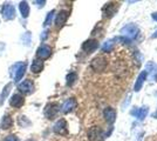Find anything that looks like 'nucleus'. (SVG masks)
<instances>
[{
  "mask_svg": "<svg viewBox=\"0 0 157 141\" xmlns=\"http://www.w3.org/2000/svg\"><path fill=\"white\" fill-rule=\"evenodd\" d=\"M26 69H27L26 62H17V64L12 65L11 68H10V75H11V78L15 82H19L22 79V76L25 75V73H26Z\"/></svg>",
  "mask_w": 157,
  "mask_h": 141,
  "instance_id": "obj_1",
  "label": "nucleus"
},
{
  "mask_svg": "<svg viewBox=\"0 0 157 141\" xmlns=\"http://www.w3.org/2000/svg\"><path fill=\"white\" fill-rule=\"evenodd\" d=\"M1 14L5 20H13L15 18V10L12 2H5L1 8Z\"/></svg>",
  "mask_w": 157,
  "mask_h": 141,
  "instance_id": "obj_2",
  "label": "nucleus"
},
{
  "mask_svg": "<svg viewBox=\"0 0 157 141\" xmlns=\"http://www.w3.org/2000/svg\"><path fill=\"white\" fill-rule=\"evenodd\" d=\"M18 89L21 94H25V95H28V94H32L34 92V82L32 80H25L22 82H20L18 85Z\"/></svg>",
  "mask_w": 157,
  "mask_h": 141,
  "instance_id": "obj_3",
  "label": "nucleus"
},
{
  "mask_svg": "<svg viewBox=\"0 0 157 141\" xmlns=\"http://www.w3.org/2000/svg\"><path fill=\"white\" fill-rule=\"evenodd\" d=\"M51 54H52V48L48 45H41L36 51V57L39 58V60H45L51 57Z\"/></svg>",
  "mask_w": 157,
  "mask_h": 141,
  "instance_id": "obj_4",
  "label": "nucleus"
},
{
  "mask_svg": "<svg viewBox=\"0 0 157 141\" xmlns=\"http://www.w3.org/2000/svg\"><path fill=\"white\" fill-rule=\"evenodd\" d=\"M24 104H25V99H24V96L19 93L13 94V95L11 96V99H10V105L14 108H20Z\"/></svg>",
  "mask_w": 157,
  "mask_h": 141,
  "instance_id": "obj_5",
  "label": "nucleus"
},
{
  "mask_svg": "<svg viewBox=\"0 0 157 141\" xmlns=\"http://www.w3.org/2000/svg\"><path fill=\"white\" fill-rule=\"evenodd\" d=\"M59 112V106L56 104H48L45 108V115L48 119H54Z\"/></svg>",
  "mask_w": 157,
  "mask_h": 141,
  "instance_id": "obj_6",
  "label": "nucleus"
},
{
  "mask_svg": "<svg viewBox=\"0 0 157 141\" xmlns=\"http://www.w3.org/2000/svg\"><path fill=\"white\" fill-rule=\"evenodd\" d=\"M88 138L90 141H101L102 140V131L98 127H92L88 132Z\"/></svg>",
  "mask_w": 157,
  "mask_h": 141,
  "instance_id": "obj_7",
  "label": "nucleus"
},
{
  "mask_svg": "<svg viewBox=\"0 0 157 141\" xmlns=\"http://www.w3.org/2000/svg\"><path fill=\"white\" fill-rule=\"evenodd\" d=\"M54 132L61 135H65L67 133V123H66V121L63 119L59 120L54 125Z\"/></svg>",
  "mask_w": 157,
  "mask_h": 141,
  "instance_id": "obj_8",
  "label": "nucleus"
},
{
  "mask_svg": "<svg viewBox=\"0 0 157 141\" xmlns=\"http://www.w3.org/2000/svg\"><path fill=\"white\" fill-rule=\"evenodd\" d=\"M12 125H13V120H12L11 115H4L1 121H0V128L1 129H8V128L12 127Z\"/></svg>",
  "mask_w": 157,
  "mask_h": 141,
  "instance_id": "obj_9",
  "label": "nucleus"
},
{
  "mask_svg": "<svg viewBox=\"0 0 157 141\" xmlns=\"http://www.w3.org/2000/svg\"><path fill=\"white\" fill-rule=\"evenodd\" d=\"M76 106V101L74 100V99H69V100H67L62 105V107H61V111L63 112V113H69L71 111H73L74 108Z\"/></svg>",
  "mask_w": 157,
  "mask_h": 141,
  "instance_id": "obj_10",
  "label": "nucleus"
},
{
  "mask_svg": "<svg viewBox=\"0 0 157 141\" xmlns=\"http://www.w3.org/2000/svg\"><path fill=\"white\" fill-rule=\"evenodd\" d=\"M67 18H68V12L60 11L58 15H56V18H55V25L56 26H62L66 22V20H67Z\"/></svg>",
  "mask_w": 157,
  "mask_h": 141,
  "instance_id": "obj_11",
  "label": "nucleus"
},
{
  "mask_svg": "<svg viewBox=\"0 0 157 141\" xmlns=\"http://www.w3.org/2000/svg\"><path fill=\"white\" fill-rule=\"evenodd\" d=\"M19 11L22 18H27L29 15V5H28V2H26V1H20Z\"/></svg>",
  "mask_w": 157,
  "mask_h": 141,
  "instance_id": "obj_12",
  "label": "nucleus"
},
{
  "mask_svg": "<svg viewBox=\"0 0 157 141\" xmlns=\"http://www.w3.org/2000/svg\"><path fill=\"white\" fill-rule=\"evenodd\" d=\"M12 82H10V84H7L6 86L4 87L2 89V93L0 94V105H2L5 100H6L7 98H8V95H10V92H11V89H12Z\"/></svg>",
  "mask_w": 157,
  "mask_h": 141,
  "instance_id": "obj_13",
  "label": "nucleus"
},
{
  "mask_svg": "<svg viewBox=\"0 0 157 141\" xmlns=\"http://www.w3.org/2000/svg\"><path fill=\"white\" fill-rule=\"evenodd\" d=\"M42 69H44V61L39 59H35L33 61L32 66H31V71L33 73H40Z\"/></svg>",
  "mask_w": 157,
  "mask_h": 141,
  "instance_id": "obj_14",
  "label": "nucleus"
},
{
  "mask_svg": "<svg viewBox=\"0 0 157 141\" xmlns=\"http://www.w3.org/2000/svg\"><path fill=\"white\" fill-rule=\"evenodd\" d=\"M98 46V42L96 41H93V40H89V41H86L85 44H83V46L82 48L85 49L86 52H92L93 49H95Z\"/></svg>",
  "mask_w": 157,
  "mask_h": 141,
  "instance_id": "obj_15",
  "label": "nucleus"
},
{
  "mask_svg": "<svg viewBox=\"0 0 157 141\" xmlns=\"http://www.w3.org/2000/svg\"><path fill=\"white\" fill-rule=\"evenodd\" d=\"M76 80V74L75 73H69L67 75V85L68 86H72L73 84Z\"/></svg>",
  "mask_w": 157,
  "mask_h": 141,
  "instance_id": "obj_16",
  "label": "nucleus"
},
{
  "mask_svg": "<svg viewBox=\"0 0 157 141\" xmlns=\"http://www.w3.org/2000/svg\"><path fill=\"white\" fill-rule=\"evenodd\" d=\"M4 141H19V139H18V136L14 134H10L7 135L6 138L4 139Z\"/></svg>",
  "mask_w": 157,
  "mask_h": 141,
  "instance_id": "obj_17",
  "label": "nucleus"
},
{
  "mask_svg": "<svg viewBox=\"0 0 157 141\" xmlns=\"http://www.w3.org/2000/svg\"><path fill=\"white\" fill-rule=\"evenodd\" d=\"M53 13H54V11H52V12H49V13H48L46 20H45V26H47V25H49V24H51V20H52V18H53Z\"/></svg>",
  "mask_w": 157,
  "mask_h": 141,
  "instance_id": "obj_18",
  "label": "nucleus"
},
{
  "mask_svg": "<svg viewBox=\"0 0 157 141\" xmlns=\"http://www.w3.org/2000/svg\"><path fill=\"white\" fill-rule=\"evenodd\" d=\"M26 141H34V140H32V139H31V140H26Z\"/></svg>",
  "mask_w": 157,
  "mask_h": 141,
  "instance_id": "obj_19",
  "label": "nucleus"
}]
</instances>
